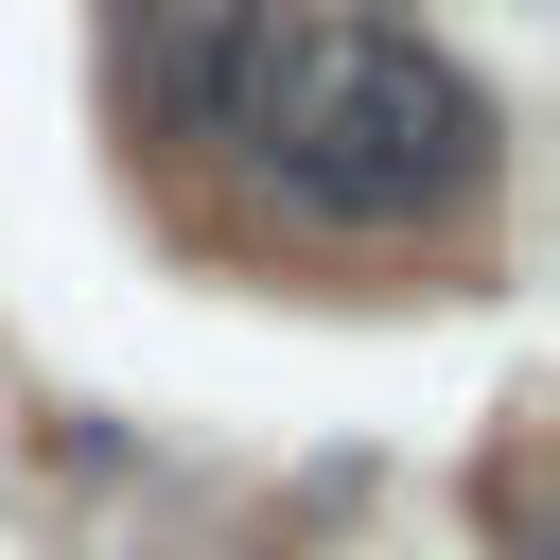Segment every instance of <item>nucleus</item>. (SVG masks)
Returning <instances> with one entry per match:
<instances>
[{"label": "nucleus", "mask_w": 560, "mask_h": 560, "mask_svg": "<svg viewBox=\"0 0 560 560\" xmlns=\"http://www.w3.org/2000/svg\"><path fill=\"white\" fill-rule=\"evenodd\" d=\"M140 70L175 140L245 158L298 228H438L490 192V88L350 0H158Z\"/></svg>", "instance_id": "nucleus-1"}]
</instances>
